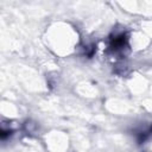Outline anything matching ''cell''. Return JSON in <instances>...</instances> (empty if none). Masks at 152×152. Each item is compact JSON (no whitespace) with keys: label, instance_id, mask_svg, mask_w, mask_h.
Wrapping results in <instances>:
<instances>
[{"label":"cell","instance_id":"cell-1","mask_svg":"<svg viewBox=\"0 0 152 152\" xmlns=\"http://www.w3.org/2000/svg\"><path fill=\"white\" fill-rule=\"evenodd\" d=\"M124 46H126V37H125L124 33L118 34V36H114V38H112L110 48L114 51H119V50L124 49Z\"/></svg>","mask_w":152,"mask_h":152}]
</instances>
